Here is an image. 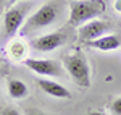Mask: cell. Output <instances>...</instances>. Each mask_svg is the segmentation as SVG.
Here are the masks:
<instances>
[{
    "label": "cell",
    "mask_w": 121,
    "mask_h": 115,
    "mask_svg": "<svg viewBox=\"0 0 121 115\" xmlns=\"http://www.w3.org/2000/svg\"><path fill=\"white\" fill-rule=\"evenodd\" d=\"M103 11H105L103 0H71L68 24L71 28H79L92 19H97Z\"/></svg>",
    "instance_id": "cell-1"
},
{
    "label": "cell",
    "mask_w": 121,
    "mask_h": 115,
    "mask_svg": "<svg viewBox=\"0 0 121 115\" xmlns=\"http://www.w3.org/2000/svg\"><path fill=\"white\" fill-rule=\"evenodd\" d=\"M58 18V7H56L53 2H48V3H44L37 11H34L31 16H29L24 24L19 29V34L21 36H26V34H31L34 31H39V29H44L50 24H53Z\"/></svg>",
    "instance_id": "cell-2"
},
{
    "label": "cell",
    "mask_w": 121,
    "mask_h": 115,
    "mask_svg": "<svg viewBox=\"0 0 121 115\" xmlns=\"http://www.w3.org/2000/svg\"><path fill=\"white\" fill-rule=\"evenodd\" d=\"M63 67L78 86L81 87L91 86V68H89L86 55L81 50H76L74 54L66 55L63 58Z\"/></svg>",
    "instance_id": "cell-3"
},
{
    "label": "cell",
    "mask_w": 121,
    "mask_h": 115,
    "mask_svg": "<svg viewBox=\"0 0 121 115\" xmlns=\"http://www.w3.org/2000/svg\"><path fill=\"white\" fill-rule=\"evenodd\" d=\"M32 7V2H24V3H15L11 5L7 11H5V18H3V37H13L16 32H18L21 26L24 24L26 21V15H28V10H31Z\"/></svg>",
    "instance_id": "cell-4"
},
{
    "label": "cell",
    "mask_w": 121,
    "mask_h": 115,
    "mask_svg": "<svg viewBox=\"0 0 121 115\" xmlns=\"http://www.w3.org/2000/svg\"><path fill=\"white\" fill-rule=\"evenodd\" d=\"M24 65L29 70H32L34 73L40 75V76H56V78L65 76L61 63H58L56 60H50V58H26Z\"/></svg>",
    "instance_id": "cell-5"
},
{
    "label": "cell",
    "mask_w": 121,
    "mask_h": 115,
    "mask_svg": "<svg viewBox=\"0 0 121 115\" xmlns=\"http://www.w3.org/2000/svg\"><path fill=\"white\" fill-rule=\"evenodd\" d=\"M113 29V24H110L108 21H102V19H92L89 23H86L82 26H79L78 31V37L81 42H91L95 39L102 37L105 34H108Z\"/></svg>",
    "instance_id": "cell-6"
},
{
    "label": "cell",
    "mask_w": 121,
    "mask_h": 115,
    "mask_svg": "<svg viewBox=\"0 0 121 115\" xmlns=\"http://www.w3.org/2000/svg\"><path fill=\"white\" fill-rule=\"evenodd\" d=\"M68 41V32L66 31H55V32H48L44 36H39L31 42V47L36 52H52L55 49L61 47Z\"/></svg>",
    "instance_id": "cell-7"
},
{
    "label": "cell",
    "mask_w": 121,
    "mask_h": 115,
    "mask_svg": "<svg viewBox=\"0 0 121 115\" xmlns=\"http://www.w3.org/2000/svg\"><path fill=\"white\" fill-rule=\"evenodd\" d=\"M37 86L52 97H56V99H71V92L69 89H66L63 84L56 83L53 79H45V78H37L36 79Z\"/></svg>",
    "instance_id": "cell-8"
},
{
    "label": "cell",
    "mask_w": 121,
    "mask_h": 115,
    "mask_svg": "<svg viewBox=\"0 0 121 115\" xmlns=\"http://www.w3.org/2000/svg\"><path fill=\"white\" fill-rule=\"evenodd\" d=\"M84 46L86 47H91V49L102 50V52H113V50L121 47V39L116 34H105V36L95 39V41L84 42Z\"/></svg>",
    "instance_id": "cell-9"
},
{
    "label": "cell",
    "mask_w": 121,
    "mask_h": 115,
    "mask_svg": "<svg viewBox=\"0 0 121 115\" xmlns=\"http://www.w3.org/2000/svg\"><path fill=\"white\" fill-rule=\"evenodd\" d=\"M7 89H8V94L11 99H24L29 94L28 86L21 81V79H15V78H10L8 83H7Z\"/></svg>",
    "instance_id": "cell-10"
},
{
    "label": "cell",
    "mask_w": 121,
    "mask_h": 115,
    "mask_svg": "<svg viewBox=\"0 0 121 115\" xmlns=\"http://www.w3.org/2000/svg\"><path fill=\"white\" fill-rule=\"evenodd\" d=\"M8 52L11 58L13 60H26L24 58V54H26V46H24V42L21 41V39H15V41H11V44L8 46Z\"/></svg>",
    "instance_id": "cell-11"
},
{
    "label": "cell",
    "mask_w": 121,
    "mask_h": 115,
    "mask_svg": "<svg viewBox=\"0 0 121 115\" xmlns=\"http://www.w3.org/2000/svg\"><path fill=\"white\" fill-rule=\"evenodd\" d=\"M110 110H112L113 115H121V97L113 99L112 106H110Z\"/></svg>",
    "instance_id": "cell-12"
},
{
    "label": "cell",
    "mask_w": 121,
    "mask_h": 115,
    "mask_svg": "<svg viewBox=\"0 0 121 115\" xmlns=\"http://www.w3.org/2000/svg\"><path fill=\"white\" fill-rule=\"evenodd\" d=\"M0 115H21L15 107H5L0 110Z\"/></svg>",
    "instance_id": "cell-13"
},
{
    "label": "cell",
    "mask_w": 121,
    "mask_h": 115,
    "mask_svg": "<svg viewBox=\"0 0 121 115\" xmlns=\"http://www.w3.org/2000/svg\"><path fill=\"white\" fill-rule=\"evenodd\" d=\"M28 115H47L45 112H40V110H37V109H31L28 112Z\"/></svg>",
    "instance_id": "cell-14"
},
{
    "label": "cell",
    "mask_w": 121,
    "mask_h": 115,
    "mask_svg": "<svg viewBox=\"0 0 121 115\" xmlns=\"http://www.w3.org/2000/svg\"><path fill=\"white\" fill-rule=\"evenodd\" d=\"M113 8L116 10L118 13H121V0H115V3H113Z\"/></svg>",
    "instance_id": "cell-15"
},
{
    "label": "cell",
    "mask_w": 121,
    "mask_h": 115,
    "mask_svg": "<svg viewBox=\"0 0 121 115\" xmlns=\"http://www.w3.org/2000/svg\"><path fill=\"white\" fill-rule=\"evenodd\" d=\"M86 115H105V114L100 112V110H91V112H87Z\"/></svg>",
    "instance_id": "cell-16"
},
{
    "label": "cell",
    "mask_w": 121,
    "mask_h": 115,
    "mask_svg": "<svg viewBox=\"0 0 121 115\" xmlns=\"http://www.w3.org/2000/svg\"><path fill=\"white\" fill-rule=\"evenodd\" d=\"M7 3H8V0H0V11L5 8V5H7Z\"/></svg>",
    "instance_id": "cell-17"
},
{
    "label": "cell",
    "mask_w": 121,
    "mask_h": 115,
    "mask_svg": "<svg viewBox=\"0 0 121 115\" xmlns=\"http://www.w3.org/2000/svg\"><path fill=\"white\" fill-rule=\"evenodd\" d=\"M18 2H23V0H8V3H7V5L11 7V5H15V3H18Z\"/></svg>",
    "instance_id": "cell-18"
},
{
    "label": "cell",
    "mask_w": 121,
    "mask_h": 115,
    "mask_svg": "<svg viewBox=\"0 0 121 115\" xmlns=\"http://www.w3.org/2000/svg\"><path fill=\"white\" fill-rule=\"evenodd\" d=\"M0 73H3V70H2V68H0Z\"/></svg>",
    "instance_id": "cell-19"
},
{
    "label": "cell",
    "mask_w": 121,
    "mask_h": 115,
    "mask_svg": "<svg viewBox=\"0 0 121 115\" xmlns=\"http://www.w3.org/2000/svg\"><path fill=\"white\" fill-rule=\"evenodd\" d=\"M0 63H2V58H0Z\"/></svg>",
    "instance_id": "cell-20"
}]
</instances>
